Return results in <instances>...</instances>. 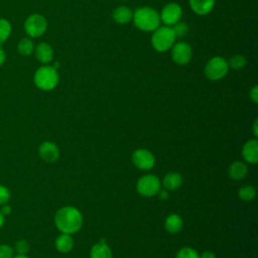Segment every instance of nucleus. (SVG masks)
<instances>
[{
  "mask_svg": "<svg viewBox=\"0 0 258 258\" xmlns=\"http://www.w3.org/2000/svg\"><path fill=\"white\" fill-rule=\"evenodd\" d=\"M55 248L60 253H68L74 247V240L70 234L61 233L59 236L56 237L54 242Z\"/></svg>",
  "mask_w": 258,
  "mask_h": 258,
  "instance_id": "obj_19",
  "label": "nucleus"
},
{
  "mask_svg": "<svg viewBox=\"0 0 258 258\" xmlns=\"http://www.w3.org/2000/svg\"><path fill=\"white\" fill-rule=\"evenodd\" d=\"M13 250L17 253V255H26L27 252L29 251V244L27 241L23 239L17 240L14 244Z\"/></svg>",
  "mask_w": 258,
  "mask_h": 258,
  "instance_id": "obj_25",
  "label": "nucleus"
},
{
  "mask_svg": "<svg viewBox=\"0 0 258 258\" xmlns=\"http://www.w3.org/2000/svg\"><path fill=\"white\" fill-rule=\"evenodd\" d=\"M5 59H6V54H5V51H4V49L1 47V45H0V67L4 63V61H5Z\"/></svg>",
  "mask_w": 258,
  "mask_h": 258,
  "instance_id": "obj_34",
  "label": "nucleus"
},
{
  "mask_svg": "<svg viewBox=\"0 0 258 258\" xmlns=\"http://www.w3.org/2000/svg\"><path fill=\"white\" fill-rule=\"evenodd\" d=\"M171 58L178 66L187 64L192 57L191 46L185 41L174 42L170 48Z\"/></svg>",
  "mask_w": 258,
  "mask_h": 258,
  "instance_id": "obj_9",
  "label": "nucleus"
},
{
  "mask_svg": "<svg viewBox=\"0 0 258 258\" xmlns=\"http://www.w3.org/2000/svg\"><path fill=\"white\" fill-rule=\"evenodd\" d=\"M248 172L247 165L241 161L233 162L229 167V175L232 179L240 180L246 176Z\"/></svg>",
  "mask_w": 258,
  "mask_h": 258,
  "instance_id": "obj_20",
  "label": "nucleus"
},
{
  "mask_svg": "<svg viewBox=\"0 0 258 258\" xmlns=\"http://www.w3.org/2000/svg\"><path fill=\"white\" fill-rule=\"evenodd\" d=\"M190 9L198 15H207L215 7L216 0H188Z\"/></svg>",
  "mask_w": 258,
  "mask_h": 258,
  "instance_id": "obj_13",
  "label": "nucleus"
},
{
  "mask_svg": "<svg viewBox=\"0 0 258 258\" xmlns=\"http://www.w3.org/2000/svg\"><path fill=\"white\" fill-rule=\"evenodd\" d=\"M47 28V21L41 14L34 13L29 15L24 22V30L30 37L36 38L44 34Z\"/></svg>",
  "mask_w": 258,
  "mask_h": 258,
  "instance_id": "obj_6",
  "label": "nucleus"
},
{
  "mask_svg": "<svg viewBox=\"0 0 258 258\" xmlns=\"http://www.w3.org/2000/svg\"><path fill=\"white\" fill-rule=\"evenodd\" d=\"M250 99L253 101V103L257 104L258 103V86H254L249 93Z\"/></svg>",
  "mask_w": 258,
  "mask_h": 258,
  "instance_id": "obj_30",
  "label": "nucleus"
},
{
  "mask_svg": "<svg viewBox=\"0 0 258 258\" xmlns=\"http://www.w3.org/2000/svg\"><path fill=\"white\" fill-rule=\"evenodd\" d=\"M14 250L8 244H0V258H13Z\"/></svg>",
  "mask_w": 258,
  "mask_h": 258,
  "instance_id": "obj_28",
  "label": "nucleus"
},
{
  "mask_svg": "<svg viewBox=\"0 0 258 258\" xmlns=\"http://www.w3.org/2000/svg\"><path fill=\"white\" fill-rule=\"evenodd\" d=\"M132 21L135 27L141 31L152 32L160 26L159 13L149 6L138 7L133 11Z\"/></svg>",
  "mask_w": 258,
  "mask_h": 258,
  "instance_id": "obj_2",
  "label": "nucleus"
},
{
  "mask_svg": "<svg viewBox=\"0 0 258 258\" xmlns=\"http://www.w3.org/2000/svg\"><path fill=\"white\" fill-rule=\"evenodd\" d=\"M54 224L61 233L75 234L82 228L83 216L77 208L67 206L55 213Z\"/></svg>",
  "mask_w": 258,
  "mask_h": 258,
  "instance_id": "obj_1",
  "label": "nucleus"
},
{
  "mask_svg": "<svg viewBox=\"0 0 258 258\" xmlns=\"http://www.w3.org/2000/svg\"><path fill=\"white\" fill-rule=\"evenodd\" d=\"M182 183V177L181 175L176 171L168 172L162 181V184L165 189L167 190H175L177 189Z\"/></svg>",
  "mask_w": 258,
  "mask_h": 258,
  "instance_id": "obj_18",
  "label": "nucleus"
},
{
  "mask_svg": "<svg viewBox=\"0 0 258 258\" xmlns=\"http://www.w3.org/2000/svg\"><path fill=\"white\" fill-rule=\"evenodd\" d=\"M122 1H127V0H122Z\"/></svg>",
  "mask_w": 258,
  "mask_h": 258,
  "instance_id": "obj_38",
  "label": "nucleus"
},
{
  "mask_svg": "<svg viewBox=\"0 0 258 258\" xmlns=\"http://www.w3.org/2000/svg\"><path fill=\"white\" fill-rule=\"evenodd\" d=\"M38 154L46 162H54L59 156V149L55 143L44 141L38 147Z\"/></svg>",
  "mask_w": 258,
  "mask_h": 258,
  "instance_id": "obj_11",
  "label": "nucleus"
},
{
  "mask_svg": "<svg viewBox=\"0 0 258 258\" xmlns=\"http://www.w3.org/2000/svg\"><path fill=\"white\" fill-rule=\"evenodd\" d=\"M158 198L160 200H166L168 198V191L167 189H159V191L157 192Z\"/></svg>",
  "mask_w": 258,
  "mask_h": 258,
  "instance_id": "obj_31",
  "label": "nucleus"
},
{
  "mask_svg": "<svg viewBox=\"0 0 258 258\" xmlns=\"http://www.w3.org/2000/svg\"><path fill=\"white\" fill-rule=\"evenodd\" d=\"M174 33H175V36L176 37H182L184 35H186V33L188 32V26L186 23L184 22H180L178 21L177 23H175L173 26H171Z\"/></svg>",
  "mask_w": 258,
  "mask_h": 258,
  "instance_id": "obj_27",
  "label": "nucleus"
},
{
  "mask_svg": "<svg viewBox=\"0 0 258 258\" xmlns=\"http://www.w3.org/2000/svg\"><path fill=\"white\" fill-rule=\"evenodd\" d=\"M133 17V11L128 7V6H118L114 9L112 13V18L113 20L121 25H125L132 21Z\"/></svg>",
  "mask_w": 258,
  "mask_h": 258,
  "instance_id": "obj_15",
  "label": "nucleus"
},
{
  "mask_svg": "<svg viewBox=\"0 0 258 258\" xmlns=\"http://www.w3.org/2000/svg\"><path fill=\"white\" fill-rule=\"evenodd\" d=\"M91 258H112V251L106 244V241L102 239L99 243L95 244L90 252Z\"/></svg>",
  "mask_w": 258,
  "mask_h": 258,
  "instance_id": "obj_16",
  "label": "nucleus"
},
{
  "mask_svg": "<svg viewBox=\"0 0 258 258\" xmlns=\"http://www.w3.org/2000/svg\"><path fill=\"white\" fill-rule=\"evenodd\" d=\"M228 71V61L220 55L213 56L205 66V76L211 81H219L223 79Z\"/></svg>",
  "mask_w": 258,
  "mask_h": 258,
  "instance_id": "obj_5",
  "label": "nucleus"
},
{
  "mask_svg": "<svg viewBox=\"0 0 258 258\" xmlns=\"http://www.w3.org/2000/svg\"><path fill=\"white\" fill-rule=\"evenodd\" d=\"M176 258H200V255L192 248L183 247L176 253Z\"/></svg>",
  "mask_w": 258,
  "mask_h": 258,
  "instance_id": "obj_26",
  "label": "nucleus"
},
{
  "mask_svg": "<svg viewBox=\"0 0 258 258\" xmlns=\"http://www.w3.org/2000/svg\"><path fill=\"white\" fill-rule=\"evenodd\" d=\"M136 188L143 197H153L160 189V180L155 175L146 174L138 179Z\"/></svg>",
  "mask_w": 258,
  "mask_h": 258,
  "instance_id": "obj_8",
  "label": "nucleus"
},
{
  "mask_svg": "<svg viewBox=\"0 0 258 258\" xmlns=\"http://www.w3.org/2000/svg\"><path fill=\"white\" fill-rule=\"evenodd\" d=\"M35 57L43 64L49 63L53 58V49L50 44L46 42H40L35 48Z\"/></svg>",
  "mask_w": 258,
  "mask_h": 258,
  "instance_id": "obj_14",
  "label": "nucleus"
},
{
  "mask_svg": "<svg viewBox=\"0 0 258 258\" xmlns=\"http://www.w3.org/2000/svg\"><path fill=\"white\" fill-rule=\"evenodd\" d=\"M246 58L244 55L242 54H236V55H233L229 61H228V66L229 68L231 69H234V70H240L242 68H244L246 66Z\"/></svg>",
  "mask_w": 258,
  "mask_h": 258,
  "instance_id": "obj_24",
  "label": "nucleus"
},
{
  "mask_svg": "<svg viewBox=\"0 0 258 258\" xmlns=\"http://www.w3.org/2000/svg\"><path fill=\"white\" fill-rule=\"evenodd\" d=\"M176 36L171 26H158L151 34V45L158 52H165L171 48Z\"/></svg>",
  "mask_w": 258,
  "mask_h": 258,
  "instance_id": "obj_3",
  "label": "nucleus"
},
{
  "mask_svg": "<svg viewBox=\"0 0 258 258\" xmlns=\"http://www.w3.org/2000/svg\"><path fill=\"white\" fill-rule=\"evenodd\" d=\"M13 258H29V257L26 255H16V256H13Z\"/></svg>",
  "mask_w": 258,
  "mask_h": 258,
  "instance_id": "obj_37",
  "label": "nucleus"
},
{
  "mask_svg": "<svg viewBox=\"0 0 258 258\" xmlns=\"http://www.w3.org/2000/svg\"><path fill=\"white\" fill-rule=\"evenodd\" d=\"M182 16V8L175 2L167 3L163 6L159 13L160 22L166 26H173L175 23L180 21Z\"/></svg>",
  "mask_w": 258,
  "mask_h": 258,
  "instance_id": "obj_7",
  "label": "nucleus"
},
{
  "mask_svg": "<svg viewBox=\"0 0 258 258\" xmlns=\"http://www.w3.org/2000/svg\"><path fill=\"white\" fill-rule=\"evenodd\" d=\"M182 225H183L182 219L177 214H170L169 216H167L164 223L165 230L170 234L178 233L181 230Z\"/></svg>",
  "mask_w": 258,
  "mask_h": 258,
  "instance_id": "obj_17",
  "label": "nucleus"
},
{
  "mask_svg": "<svg viewBox=\"0 0 258 258\" xmlns=\"http://www.w3.org/2000/svg\"><path fill=\"white\" fill-rule=\"evenodd\" d=\"M12 27L10 22L7 19L0 18V45L5 42L10 36Z\"/></svg>",
  "mask_w": 258,
  "mask_h": 258,
  "instance_id": "obj_22",
  "label": "nucleus"
},
{
  "mask_svg": "<svg viewBox=\"0 0 258 258\" xmlns=\"http://www.w3.org/2000/svg\"><path fill=\"white\" fill-rule=\"evenodd\" d=\"M58 73L52 66H42L38 68L33 76L35 86L41 91H51L58 84Z\"/></svg>",
  "mask_w": 258,
  "mask_h": 258,
  "instance_id": "obj_4",
  "label": "nucleus"
},
{
  "mask_svg": "<svg viewBox=\"0 0 258 258\" xmlns=\"http://www.w3.org/2000/svg\"><path fill=\"white\" fill-rule=\"evenodd\" d=\"M239 198L243 201L250 202L255 199L256 197V189L252 185H244L239 189Z\"/></svg>",
  "mask_w": 258,
  "mask_h": 258,
  "instance_id": "obj_23",
  "label": "nucleus"
},
{
  "mask_svg": "<svg viewBox=\"0 0 258 258\" xmlns=\"http://www.w3.org/2000/svg\"><path fill=\"white\" fill-rule=\"evenodd\" d=\"M1 213L4 215V216H7V215H9L10 213H11V207L10 206H8V205H2V208H1Z\"/></svg>",
  "mask_w": 258,
  "mask_h": 258,
  "instance_id": "obj_32",
  "label": "nucleus"
},
{
  "mask_svg": "<svg viewBox=\"0 0 258 258\" xmlns=\"http://www.w3.org/2000/svg\"><path fill=\"white\" fill-rule=\"evenodd\" d=\"M200 258H216V256L212 251H205L202 256H200Z\"/></svg>",
  "mask_w": 258,
  "mask_h": 258,
  "instance_id": "obj_33",
  "label": "nucleus"
},
{
  "mask_svg": "<svg viewBox=\"0 0 258 258\" xmlns=\"http://www.w3.org/2000/svg\"><path fill=\"white\" fill-rule=\"evenodd\" d=\"M257 124H258V120L256 119L254 121V124H253V129H254V135L257 136L258 135V130H257Z\"/></svg>",
  "mask_w": 258,
  "mask_h": 258,
  "instance_id": "obj_36",
  "label": "nucleus"
},
{
  "mask_svg": "<svg viewBox=\"0 0 258 258\" xmlns=\"http://www.w3.org/2000/svg\"><path fill=\"white\" fill-rule=\"evenodd\" d=\"M10 200V190L7 186L0 184V206L5 205Z\"/></svg>",
  "mask_w": 258,
  "mask_h": 258,
  "instance_id": "obj_29",
  "label": "nucleus"
},
{
  "mask_svg": "<svg viewBox=\"0 0 258 258\" xmlns=\"http://www.w3.org/2000/svg\"><path fill=\"white\" fill-rule=\"evenodd\" d=\"M133 164L141 170H149L155 164L154 155L147 149H136L132 154Z\"/></svg>",
  "mask_w": 258,
  "mask_h": 258,
  "instance_id": "obj_10",
  "label": "nucleus"
},
{
  "mask_svg": "<svg viewBox=\"0 0 258 258\" xmlns=\"http://www.w3.org/2000/svg\"><path fill=\"white\" fill-rule=\"evenodd\" d=\"M17 50L23 56L30 55L34 50V45H33L32 40L28 37L21 38L17 44Z\"/></svg>",
  "mask_w": 258,
  "mask_h": 258,
  "instance_id": "obj_21",
  "label": "nucleus"
},
{
  "mask_svg": "<svg viewBox=\"0 0 258 258\" xmlns=\"http://www.w3.org/2000/svg\"><path fill=\"white\" fill-rule=\"evenodd\" d=\"M242 155L247 162L256 163L258 161V141L256 139L248 140L242 148Z\"/></svg>",
  "mask_w": 258,
  "mask_h": 258,
  "instance_id": "obj_12",
  "label": "nucleus"
},
{
  "mask_svg": "<svg viewBox=\"0 0 258 258\" xmlns=\"http://www.w3.org/2000/svg\"><path fill=\"white\" fill-rule=\"evenodd\" d=\"M4 223H5V216H4V215L1 213V211H0V229L3 227Z\"/></svg>",
  "mask_w": 258,
  "mask_h": 258,
  "instance_id": "obj_35",
  "label": "nucleus"
}]
</instances>
